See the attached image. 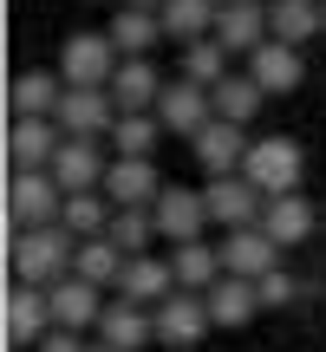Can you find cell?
Instances as JSON below:
<instances>
[{
    "mask_svg": "<svg viewBox=\"0 0 326 352\" xmlns=\"http://www.w3.org/2000/svg\"><path fill=\"white\" fill-rule=\"evenodd\" d=\"M72 261H78V241L65 235V228H26L20 241H13V280L20 287H59L65 274H72Z\"/></svg>",
    "mask_w": 326,
    "mask_h": 352,
    "instance_id": "6da1fadb",
    "label": "cell"
},
{
    "mask_svg": "<svg viewBox=\"0 0 326 352\" xmlns=\"http://www.w3.org/2000/svg\"><path fill=\"white\" fill-rule=\"evenodd\" d=\"M7 215H13V228H59V215H65V189L52 183V170H13V183H7Z\"/></svg>",
    "mask_w": 326,
    "mask_h": 352,
    "instance_id": "7a4b0ae2",
    "label": "cell"
},
{
    "mask_svg": "<svg viewBox=\"0 0 326 352\" xmlns=\"http://www.w3.org/2000/svg\"><path fill=\"white\" fill-rule=\"evenodd\" d=\"M301 170H307V157H301V144H294V138H254L248 144V164H241V176H248L268 202H274V196H294V189H301Z\"/></svg>",
    "mask_w": 326,
    "mask_h": 352,
    "instance_id": "3957f363",
    "label": "cell"
},
{
    "mask_svg": "<svg viewBox=\"0 0 326 352\" xmlns=\"http://www.w3.org/2000/svg\"><path fill=\"white\" fill-rule=\"evenodd\" d=\"M52 124H59L65 138H91V144H98V138H111V131H118V104H111V91H105V85H65Z\"/></svg>",
    "mask_w": 326,
    "mask_h": 352,
    "instance_id": "277c9868",
    "label": "cell"
},
{
    "mask_svg": "<svg viewBox=\"0 0 326 352\" xmlns=\"http://www.w3.org/2000/svg\"><path fill=\"white\" fill-rule=\"evenodd\" d=\"M118 46H111V33H72L59 46V78L65 85H105L111 91V78H118Z\"/></svg>",
    "mask_w": 326,
    "mask_h": 352,
    "instance_id": "5b68a950",
    "label": "cell"
},
{
    "mask_svg": "<svg viewBox=\"0 0 326 352\" xmlns=\"http://www.w3.org/2000/svg\"><path fill=\"white\" fill-rule=\"evenodd\" d=\"M202 202H209V222H222V235L261 228V215H268V196L248 176H215V183H202Z\"/></svg>",
    "mask_w": 326,
    "mask_h": 352,
    "instance_id": "8992f818",
    "label": "cell"
},
{
    "mask_svg": "<svg viewBox=\"0 0 326 352\" xmlns=\"http://www.w3.org/2000/svg\"><path fill=\"white\" fill-rule=\"evenodd\" d=\"M157 124H163V138H189V144H196L202 131L215 124V104H209V91H202V85H189V78L163 85V98H157Z\"/></svg>",
    "mask_w": 326,
    "mask_h": 352,
    "instance_id": "52a82bcc",
    "label": "cell"
},
{
    "mask_svg": "<svg viewBox=\"0 0 326 352\" xmlns=\"http://www.w3.org/2000/svg\"><path fill=\"white\" fill-rule=\"evenodd\" d=\"M163 176L151 157H111V176H105V202L111 209H157Z\"/></svg>",
    "mask_w": 326,
    "mask_h": 352,
    "instance_id": "ba28073f",
    "label": "cell"
},
{
    "mask_svg": "<svg viewBox=\"0 0 326 352\" xmlns=\"http://www.w3.org/2000/svg\"><path fill=\"white\" fill-rule=\"evenodd\" d=\"M105 176H111V164H105V151L91 138H65L59 157H52V183L65 189V196H91V189H105Z\"/></svg>",
    "mask_w": 326,
    "mask_h": 352,
    "instance_id": "9c48e42d",
    "label": "cell"
},
{
    "mask_svg": "<svg viewBox=\"0 0 326 352\" xmlns=\"http://www.w3.org/2000/svg\"><path fill=\"white\" fill-rule=\"evenodd\" d=\"M151 215H157V235L170 241V248L202 241V228H209V202H202V189H163Z\"/></svg>",
    "mask_w": 326,
    "mask_h": 352,
    "instance_id": "30bf717a",
    "label": "cell"
},
{
    "mask_svg": "<svg viewBox=\"0 0 326 352\" xmlns=\"http://www.w3.org/2000/svg\"><path fill=\"white\" fill-rule=\"evenodd\" d=\"M215 254H222V274H235V280H268L281 267V248L261 235V228H235V235H222Z\"/></svg>",
    "mask_w": 326,
    "mask_h": 352,
    "instance_id": "8fae6325",
    "label": "cell"
},
{
    "mask_svg": "<svg viewBox=\"0 0 326 352\" xmlns=\"http://www.w3.org/2000/svg\"><path fill=\"white\" fill-rule=\"evenodd\" d=\"M46 300H52V327H65V333H85V327H98L105 320V287H91V280H78V274H65L59 287H46Z\"/></svg>",
    "mask_w": 326,
    "mask_h": 352,
    "instance_id": "7c38bea8",
    "label": "cell"
},
{
    "mask_svg": "<svg viewBox=\"0 0 326 352\" xmlns=\"http://www.w3.org/2000/svg\"><path fill=\"white\" fill-rule=\"evenodd\" d=\"M215 39L228 46V59L235 52H261L268 46V7L261 0H222V13H215Z\"/></svg>",
    "mask_w": 326,
    "mask_h": 352,
    "instance_id": "4fadbf2b",
    "label": "cell"
},
{
    "mask_svg": "<svg viewBox=\"0 0 326 352\" xmlns=\"http://www.w3.org/2000/svg\"><path fill=\"white\" fill-rule=\"evenodd\" d=\"M59 144H65V131L52 124V118H13V131H7V157H13V170H52Z\"/></svg>",
    "mask_w": 326,
    "mask_h": 352,
    "instance_id": "5bb4252c",
    "label": "cell"
},
{
    "mask_svg": "<svg viewBox=\"0 0 326 352\" xmlns=\"http://www.w3.org/2000/svg\"><path fill=\"white\" fill-rule=\"evenodd\" d=\"M170 294H183L176 287V267L170 261H157V254H138V261H124V280H118V300H131V307H157L170 300Z\"/></svg>",
    "mask_w": 326,
    "mask_h": 352,
    "instance_id": "9a60e30c",
    "label": "cell"
},
{
    "mask_svg": "<svg viewBox=\"0 0 326 352\" xmlns=\"http://www.w3.org/2000/svg\"><path fill=\"white\" fill-rule=\"evenodd\" d=\"M98 346H111V352L157 346V314H151V307H131V300H111L105 320H98Z\"/></svg>",
    "mask_w": 326,
    "mask_h": 352,
    "instance_id": "2e32d148",
    "label": "cell"
},
{
    "mask_svg": "<svg viewBox=\"0 0 326 352\" xmlns=\"http://www.w3.org/2000/svg\"><path fill=\"white\" fill-rule=\"evenodd\" d=\"M209 327L215 320H209V300L202 294H170L157 307V346H196Z\"/></svg>",
    "mask_w": 326,
    "mask_h": 352,
    "instance_id": "e0dca14e",
    "label": "cell"
},
{
    "mask_svg": "<svg viewBox=\"0 0 326 352\" xmlns=\"http://www.w3.org/2000/svg\"><path fill=\"white\" fill-rule=\"evenodd\" d=\"M189 151H196V164H202L209 183H215V176H241V164H248V138H241V124H222V118H215Z\"/></svg>",
    "mask_w": 326,
    "mask_h": 352,
    "instance_id": "ac0fdd59",
    "label": "cell"
},
{
    "mask_svg": "<svg viewBox=\"0 0 326 352\" xmlns=\"http://www.w3.org/2000/svg\"><path fill=\"white\" fill-rule=\"evenodd\" d=\"M157 98H163V78H157L151 59H124V65H118V78H111V104H118V118H144V111H157Z\"/></svg>",
    "mask_w": 326,
    "mask_h": 352,
    "instance_id": "d6986e66",
    "label": "cell"
},
{
    "mask_svg": "<svg viewBox=\"0 0 326 352\" xmlns=\"http://www.w3.org/2000/svg\"><path fill=\"white\" fill-rule=\"evenodd\" d=\"M52 333V300L39 287H13L7 294V346H39Z\"/></svg>",
    "mask_w": 326,
    "mask_h": 352,
    "instance_id": "ffe728a7",
    "label": "cell"
},
{
    "mask_svg": "<svg viewBox=\"0 0 326 352\" xmlns=\"http://www.w3.org/2000/svg\"><path fill=\"white\" fill-rule=\"evenodd\" d=\"M314 33H326V7L320 0H274V7H268V39L301 52V39H314Z\"/></svg>",
    "mask_w": 326,
    "mask_h": 352,
    "instance_id": "44dd1931",
    "label": "cell"
},
{
    "mask_svg": "<svg viewBox=\"0 0 326 352\" xmlns=\"http://www.w3.org/2000/svg\"><path fill=\"white\" fill-rule=\"evenodd\" d=\"M215 13H222V0H170L157 20H163V39L196 46V39H215Z\"/></svg>",
    "mask_w": 326,
    "mask_h": 352,
    "instance_id": "7402d4cb",
    "label": "cell"
},
{
    "mask_svg": "<svg viewBox=\"0 0 326 352\" xmlns=\"http://www.w3.org/2000/svg\"><path fill=\"white\" fill-rule=\"evenodd\" d=\"M261 235L274 241V248H294V241H307L314 235V202L294 189V196H274L268 202V215H261Z\"/></svg>",
    "mask_w": 326,
    "mask_h": 352,
    "instance_id": "603a6c76",
    "label": "cell"
},
{
    "mask_svg": "<svg viewBox=\"0 0 326 352\" xmlns=\"http://www.w3.org/2000/svg\"><path fill=\"white\" fill-rule=\"evenodd\" d=\"M248 78L268 91V98H274V91H294V85H301V78H307V65H301V52H294V46L268 39V46L248 59Z\"/></svg>",
    "mask_w": 326,
    "mask_h": 352,
    "instance_id": "cb8c5ba5",
    "label": "cell"
},
{
    "mask_svg": "<svg viewBox=\"0 0 326 352\" xmlns=\"http://www.w3.org/2000/svg\"><path fill=\"white\" fill-rule=\"evenodd\" d=\"M170 267H176V287H183V294H209L215 280H222L215 241H183V248H170Z\"/></svg>",
    "mask_w": 326,
    "mask_h": 352,
    "instance_id": "d4e9b609",
    "label": "cell"
},
{
    "mask_svg": "<svg viewBox=\"0 0 326 352\" xmlns=\"http://www.w3.org/2000/svg\"><path fill=\"white\" fill-rule=\"evenodd\" d=\"M111 46H118V59H151V46L163 39V20L157 13H144V7H124V13H111Z\"/></svg>",
    "mask_w": 326,
    "mask_h": 352,
    "instance_id": "484cf974",
    "label": "cell"
},
{
    "mask_svg": "<svg viewBox=\"0 0 326 352\" xmlns=\"http://www.w3.org/2000/svg\"><path fill=\"white\" fill-rule=\"evenodd\" d=\"M202 300H209V320H215V327H248V320L261 314V300H254V280H235V274H222L209 294H202Z\"/></svg>",
    "mask_w": 326,
    "mask_h": 352,
    "instance_id": "4316f807",
    "label": "cell"
},
{
    "mask_svg": "<svg viewBox=\"0 0 326 352\" xmlns=\"http://www.w3.org/2000/svg\"><path fill=\"white\" fill-rule=\"evenodd\" d=\"M7 98H13V118H52L65 98V78L59 72H20Z\"/></svg>",
    "mask_w": 326,
    "mask_h": 352,
    "instance_id": "83f0119b",
    "label": "cell"
},
{
    "mask_svg": "<svg viewBox=\"0 0 326 352\" xmlns=\"http://www.w3.org/2000/svg\"><path fill=\"white\" fill-rule=\"evenodd\" d=\"M261 98H268V91L254 85L248 72H228L222 85L209 91V104H215V118H222V124H248V118L261 111Z\"/></svg>",
    "mask_w": 326,
    "mask_h": 352,
    "instance_id": "f1b7e54d",
    "label": "cell"
},
{
    "mask_svg": "<svg viewBox=\"0 0 326 352\" xmlns=\"http://www.w3.org/2000/svg\"><path fill=\"white\" fill-rule=\"evenodd\" d=\"M228 72H235V59H228V46H222V39H196V46H183V72H176V78H189V85L215 91Z\"/></svg>",
    "mask_w": 326,
    "mask_h": 352,
    "instance_id": "f546056e",
    "label": "cell"
},
{
    "mask_svg": "<svg viewBox=\"0 0 326 352\" xmlns=\"http://www.w3.org/2000/svg\"><path fill=\"white\" fill-rule=\"evenodd\" d=\"M111 202H105V189H91V196H65V215H59V228L72 241H98L105 228H111Z\"/></svg>",
    "mask_w": 326,
    "mask_h": 352,
    "instance_id": "4dcf8cb0",
    "label": "cell"
},
{
    "mask_svg": "<svg viewBox=\"0 0 326 352\" xmlns=\"http://www.w3.org/2000/svg\"><path fill=\"white\" fill-rule=\"evenodd\" d=\"M105 241H111L124 261H138V254H151V241H163V235H157V215L151 209H118L111 228H105Z\"/></svg>",
    "mask_w": 326,
    "mask_h": 352,
    "instance_id": "1f68e13d",
    "label": "cell"
},
{
    "mask_svg": "<svg viewBox=\"0 0 326 352\" xmlns=\"http://www.w3.org/2000/svg\"><path fill=\"white\" fill-rule=\"evenodd\" d=\"M72 274H78V280H91V287H118V280H124V254H118L105 235H98V241H78Z\"/></svg>",
    "mask_w": 326,
    "mask_h": 352,
    "instance_id": "d6a6232c",
    "label": "cell"
},
{
    "mask_svg": "<svg viewBox=\"0 0 326 352\" xmlns=\"http://www.w3.org/2000/svg\"><path fill=\"white\" fill-rule=\"evenodd\" d=\"M157 138H163L157 111H144V118H118V131H111L118 157H151V151H157Z\"/></svg>",
    "mask_w": 326,
    "mask_h": 352,
    "instance_id": "836d02e7",
    "label": "cell"
},
{
    "mask_svg": "<svg viewBox=\"0 0 326 352\" xmlns=\"http://www.w3.org/2000/svg\"><path fill=\"white\" fill-rule=\"evenodd\" d=\"M254 300H261V307H287V300H294V280H287V267H274L268 280H254Z\"/></svg>",
    "mask_w": 326,
    "mask_h": 352,
    "instance_id": "e575fe53",
    "label": "cell"
},
{
    "mask_svg": "<svg viewBox=\"0 0 326 352\" xmlns=\"http://www.w3.org/2000/svg\"><path fill=\"white\" fill-rule=\"evenodd\" d=\"M33 352H91V346L78 340V333H65V327H52V333H46V340H39Z\"/></svg>",
    "mask_w": 326,
    "mask_h": 352,
    "instance_id": "d590c367",
    "label": "cell"
},
{
    "mask_svg": "<svg viewBox=\"0 0 326 352\" xmlns=\"http://www.w3.org/2000/svg\"><path fill=\"white\" fill-rule=\"evenodd\" d=\"M131 7H144V13H163V7H170V0H131Z\"/></svg>",
    "mask_w": 326,
    "mask_h": 352,
    "instance_id": "8d00e7d4",
    "label": "cell"
},
{
    "mask_svg": "<svg viewBox=\"0 0 326 352\" xmlns=\"http://www.w3.org/2000/svg\"><path fill=\"white\" fill-rule=\"evenodd\" d=\"M91 352H111V346H91Z\"/></svg>",
    "mask_w": 326,
    "mask_h": 352,
    "instance_id": "74e56055",
    "label": "cell"
},
{
    "mask_svg": "<svg viewBox=\"0 0 326 352\" xmlns=\"http://www.w3.org/2000/svg\"><path fill=\"white\" fill-rule=\"evenodd\" d=\"M261 7H274V0H261Z\"/></svg>",
    "mask_w": 326,
    "mask_h": 352,
    "instance_id": "f35d334b",
    "label": "cell"
},
{
    "mask_svg": "<svg viewBox=\"0 0 326 352\" xmlns=\"http://www.w3.org/2000/svg\"><path fill=\"white\" fill-rule=\"evenodd\" d=\"M320 7H326V0H320Z\"/></svg>",
    "mask_w": 326,
    "mask_h": 352,
    "instance_id": "ab89813d",
    "label": "cell"
}]
</instances>
